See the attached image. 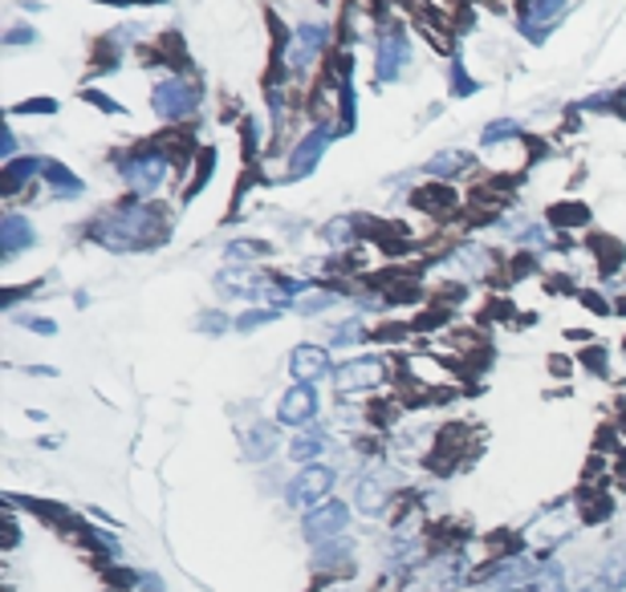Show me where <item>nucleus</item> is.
<instances>
[{
	"label": "nucleus",
	"instance_id": "nucleus-1",
	"mask_svg": "<svg viewBox=\"0 0 626 592\" xmlns=\"http://www.w3.org/2000/svg\"><path fill=\"white\" fill-rule=\"evenodd\" d=\"M90 236L110 251H151V248H159V244H167L172 219L155 204L123 199V204L110 207L102 219H94Z\"/></svg>",
	"mask_w": 626,
	"mask_h": 592
},
{
	"label": "nucleus",
	"instance_id": "nucleus-2",
	"mask_svg": "<svg viewBox=\"0 0 626 592\" xmlns=\"http://www.w3.org/2000/svg\"><path fill=\"white\" fill-rule=\"evenodd\" d=\"M167 175H172V155L163 147H143L118 162V179L135 195H155L167 182Z\"/></svg>",
	"mask_w": 626,
	"mask_h": 592
},
{
	"label": "nucleus",
	"instance_id": "nucleus-3",
	"mask_svg": "<svg viewBox=\"0 0 626 592\" xmlns=\"http://www.w3.org/2000/svg\"><path fill=\"white\" fill-rule=\"evenodd\" d=\"M151 106H155V115H159L163 122H179V118L196 115L199 110V81L163 78L151 93Z\"/></svg>",
	"mask_w": 626,
	"mask_h": 592
},
{
	"label": "nucleus",
	"instance_id": "nucleus-4",
	"mask_svg": "<svg viewBox=\"0 0 626 592\" xmlns=\"http://www.w3.org/2000/svg\"><path fill=\"white\" fill-rule=\"evenodd\" d=\"M330 24L322 21H305L293 29V41H290V53H285V66H290V73H310L313 66H317V58L325 53V46H330Z\"/></svg>",
	"mask_w": 626,
	"mask_h": 592
},
{
	"label": "nucleus",
	"instance_id": "nucleus-5",
	"mask_svg": "<svg viewBox=\"0 0 626 592\" xmlns=\"http://www.w3.org/2000/svg\"><path fill=\"white\" fill-rule=\"evenodd\" d=\"M383 377H387L383 357L362 354V357H350L346 365H338L334 386H338V394H371V389L383 386Z\"/></svg>",
	"mask_w": 626,
	"mask_h": 592
},
{
	"label": "nucleus",
	"instance_id": "nucleus-6",
	"mask_svg": "<svg viewBox=\"0 0 626 592\" xmlns=\"http://www.w3.org/2000/svg\"><path fill=\"white\" fill-rule=\"evenodd\" d=\"M334 478H338L334 467L310 463V467H302L297 475H293L285 500H290V507H317V503H325V495L334 491Z\"/></svg>",
	"mask_w": 626,
	"mask_h": 592
},
{
	"label": "nucleus",
	"instance_id": "nucleus-7",
	"mask_svg": "<svg viewBox=\"0 0 626 592\" xmlns=\"http://www.w3.org/2000/svg\"><path fill=\"white\" fill-rule=\"evenodd\" d=\"M407 66H411V41L399 24H387L379 37V53H374V73H379V81H399Z\"/></svg>",
	"mask_w": 626,
	"mask_h": 592
},
{
	"label": "nucleus",
	"instance_id": "nucleus-8",
	"mask_svg": "<svg viewBox=\"0 0 626 592\" xmlns=\"http://www.w3.org/2000/svg\"><path fill=\"white\" fill-rule=\"evenodd\" d=\"M346 524H350L346 503L325 500L305 515V540H310V544H330V540H338V535L346 532Z\"/></svg>",
	"mask_w": 626,
	"mask_h": 592
},
{
	"label": "nucleus",
	"instance_id": "nucleus-9",
	"mask_svg": "<svg viewBox=\"0 0 626 592\" xmlns=\"http://www.w3.org/2000/svg\"><path fill=\"white\" fill-rule=\"evenodd\" d=\"M330 126L325 122H317L310 130V135L302 138V142H297V147L290 150V179H305V175H313L317 171V162H322V155H325V147H330Z\"/></svg>",
	"mask_w": 626,
	"mask_h": 592
},
{
	"label": "nucleus",
	"instance_id": "nucleus-10",
	"mask_svg": "<svg viewBox=\"0 0 626 592\" xmlns=\"http://www.w3.org/2000/svg\"><path fill=\"white\" fill-rule=\"evenodd\" d=\"M216 296L221 300H261V296H268V280H256L248 268L228 264L224 273H216Z\"/></svg>",
	"mask_w": 626,
	"mask_h": 592
},
{
	"label": "nucleus",
	"instance_id": "nucleus-11",
	"mask_svg": "<svg viewBox=\"0 0 626 592\" xmlns=\"http://www.w3.org/2000/svg\"><path fill=\"white\" fill-rule=\"evenodd\" d=\"M569 0H525L521 4V33L529 41H546V33L557 24V17L566 12Z\"/></svg>",
	"mask_w": 626,
	"mask_h": 592
},
{
	"label": "nucleus",
	"instance_id": "nucleus-12",
	"mask_svg": "<svg viewBox=\"0 0 626 592\" xmlns=\"http://www.w3.org/2000/svg\"><path fill=\"white\" fill-rule=\"evenodd\" d=\"M277 418L285 422V426H310L313 418H317V394H313V386H297L285 389L277 402Z\"/></svg>",
	"mask_w": 626,
	"mask_h": 592
},
{
	"label": "nucleus",
	"instance_id": "nucleus-13",
	"mask_svg": "<svg viewBox=\"0 0 626 592\" xmlns=\"http://www.w3.org/2000/svg\"><path fill=\"white\" fill-rule=\"evenodd\" d=\"M290 374L302 382V386H313V382H322L330 374V354H325L322 345H293L290 354Z\"/></svg>",
	"mask_w": 626,
	"mask_h": 592
},
{
	"label": "nucleus",
	"instance_id": "nucleus-14",
	"mask_svg": "<svg viewBox=\"0 0 626 592\" xmlns=\"http://www.w3.org/2000/svg\"><path fill=\"white\" fill-rule=\"evenodd\" d=\"M391 500V483H387L383 471H366V475L354 483V503H359L362 515H379Z\"/></svg>",
	"mask_w": 626,
	"mask_h": 592
},
{
	"label": "nucleus",
	"instance_id": "nucleus-15",
	"mask_svg": "<svg viewBox=\"0 0 626 592\" xmlns=\"http://www.w3.org/2000/svg\"><path fill=\"white\" fill-rule=\"evenodd\" d=\"M37 244V231H33V224L25 216H4L0 219V251H4V260H17L25 248H33Z\"/></svg>",
	"mask_w": 626,
	"mask_h": 592
},
{
	"label": "nucleus",
	"instance_id": "nucleus-16",
	"mask_svg": "<svg viewBox=\"0 0 626 592\" xmlns=\"http://www.w3.org/2000/svg\"><path fill=\"white\" fill-rule=\"evenodd\" d=\"M443 268L456 276H485L488 268H492V251L476 248V244H464V248H456L448 260H443Z\"/></svg>",
	"mask_w": 626,
	"mask_h": 592
},
{
	"label": "nucleus",
	"instance_id": "nucleus-17",
	"mask_svg": "<svg viewBox=\"0 0 626 592\" xmlns=\"http://www.w3.org/2000/svg\"><path fill=\"white\" fill-rule=\"evenodd\" d=\"M411 204L423 207L428 216L440 219V216H448V211H456V207H460V199H456L452 187H436V182H431V187H419V191L411 195Z\"/></svg>",
	"mask_w": 626,
	"mask_h": 592
},
{
	"label": "nucleus",
	"instance_id": "nucleus-18",
	"mask_svg": "<svg viewBox=\"0 0 626 592\" xmlns=\"http://www.w3.org/2000/svg\"><path fill=\"white\" fill-rule=\"evenodd\" d=\"M569 527H574V520H569V507H557V512H546L541 520H537L534 527H529V540L534 544H549V540H566Z\"/></svg>",
	"mask_w": 626,
	"mask_h": 592
},
{
	"label": "nucleus",
	"instance_id": "nucleus-19",
	"mask_svg": "<svg viewBox=\"0 0 626 592\" xmlns=\"http://www.w3.org/2000/svg\"><path fill=\"white\" fill-rule=\"evenodd\" d=\"M277 446H281V434L273 422H253L248 434H244V451H248V458H268Z\"/></svg>",
	"mask_w": 626,
	"mask_h": 592
},
{
	"label": "nucleus",
	"instance_id": "nucleus-20",
	"mask_svg": "<svg viewBox=\"0 0 626 592\" xmlns=\"http://www.w3.org/2000/svg\"><path fill=\"white\" fill-rule=\"evenodd\" d=\"M476 167V159L468 150H440L436 159H428V175L436 179H456V175H468Z\"/></svg>",
	"mask_w": 626,
	"mask_h": 592
},
{
	"label": "nucleus",
	"instance_id": "nucleus-21",
	"mask_svg": "<svg viewBox=\"0 0 626 592\" xmlns=\"http://www.w3.org/2000/svg\"><path fill=\"white\" fill-rule=\"evenodd\" d=\"M618 589H626V544H618L606 556L603 572H598V584H594V592H618Z\"/></svg>",
	"mask_w": 626,
	"mask_h": 592
},
{
	"label": "nucleus",
	"instance_id": "nucleus-22",
	"mask_svg": "<svg viewBox=\"0 0 626 592\" xmlns=\"http://www.w3.org/2000/svg\"><path fill=\"white\" fill-rule=\"evenodd\" d=\"M265 256H273V244H265V239H233V244L224 248V260L241 264V268L265 260Z\"/></svg>",
	"mask_w": 626,
	"mask_h": 592
},
{
	"label": "nucleus",
	"instance_id": "nucleus-23",
	"mask_svg": "<svg viewBox=\"0 0 626 592\" xmlns=\"http://www.w3.org/2000/svg\"><path fill=\"white\" fill-rule=\"evenodd\" d=\"M46 171V162L41 159H12L4 162V195H17L25 187V182L33 179V175Z\"/></svg>",
	"mask_w": 626,
	"mask_h": 592
},
{
	"label": "nucleus",
	"instance_id": "nucleus-24",
	"mask_svg": "<svg viewBox=\"0 0 626 592\" xmlns=\"http://www.w3.org/2000/svg\"><path fill=\"white\" fill-rule=\"evenodd\" d=\"M41 175H46L49 187H58V195H66V199H81V191H86L78 175H74L70 167H61V162H46Z\"/></svg>",
	"mask_w": 626,
	"mask_h": 592
},
{
	"label": "nucleus",
	"instance_id": "nucleus-25",
	"mask_svg": "<svg viewBox=\"0 0 626 592\" xmlns=\"http://www.w3.org/2000/svg\"><path fill=\"white\" fill-rule=\"evenodd\" d=\"M529 592H569L566 569H561V564H541V569L529 576Z\"/></svg>",
	"mask_w": 626,
	"mask_h": 592
},
{
	"label": "nucleus",
	"instance_id": "nucleus-26",
	"mask_svg": "<svg viewBox=\"0 0 626 592\" xmlns=\"http://www.w3.org/2000/svg\"><path fill=\"white\" fill-rule=\"evenodd\" d=\"M549 224H554V228H581V224H590V207L557 204V207H549Z\"/></svg>",
	"mask_w": 626,
	"mask_h": 592
},
{
	"label": "nucleus",
	"instance_id": "nucleus-27",
	"mask_svg": "<svg viewBox=\"0 0 626 592\" xmlns=\"http://www.w3.org/2000/svg\"><path fill=\"white\" fill-rule=\"evenodd\" d=\"M509 138H521V122H512V118H497V122H488L480 130V142L485 147H500V142H509Z\"/></svg>",
	"mask_w": 626,
	"mask_h": 592
},
{
	"label": "nucleus",
	"instance_id": "nucleus-28",
	"mask_svg": "<svg viewBox=\"0 0 626 592\" xmlns=\"http://www.w3.org/2000/svg\"><path fill=\"white\" fill-rule=\"evenodd\" d=\"M322 451H325V434L310 431V434H302V438H293L290 458H297V463H313V458L322 455Z\"/></svg>",
	"mask_w": 626,
	"mask_h": 592
},
{
	"label": "nucleus",
	"instance_id": "nucleus-29",
	"mask_svg": "<svg viewBox=\"0 0 626 592\" xmlns=\"http://www.w3.org/2000/svg\"><path fill=\"white\" fill-rule=\"evenodd\" d=\"M362 337H366V325L354 317V320H346V325H338V329L325 333V345H359Z\"/></svg>",
	"mask_w": 626,
	"mask_h": 592
},
{
	"label": "nucleus",
	"instance_id": "nucleus-30",
	"mask_svg": "<svg viewBox=\"0 0 626 592\" xmlns=\"http://www.w3.org/2000/svg\"><path fill=\"white\" fill-rule=\"evenodd\" d=\"M228 325H233V320H228V313H216V308H204V313H196V329L199 333H212V337H216V333H228Z\"/></svg>",
	"mask_w": 626,
	"mask_h": 592
},
{
	"label": "nucleus",
	"instance_id": "nucleus-31",
	"mask_svg": "<svg viewBox=\"0 0 626 592\" xmlns=\"http://www.w3.org/2000/svg\"><path fill=\"white\" fill-rule=\"evenodd\" d=\"M273 320H277V308H248L244 317H236V329L253 333V329H261V325H273Z\"/></svg>",
	"mask_w": 626,
	"mask_h": 592
},
{
	"label": "nucleus",
	"instance_id": "nucleus-32",
	"mask_svg": "<svg viewBox=\"0 0 626 592\" xmlns=\"http://www.w3.org/2000/svg\"><path fill=\"white\" fill-rule=\"evenodd\" d=\"M476 90H480V86L468 78L464 61H452V93H456V98H472Z\"/></svg>",
	"mask_w": 626,
	"mask_h": 592
},
{
	"label": "nucleus",
	"instance_id": "nucleus-33",
	"mask_svg": "<svg viewBox=\"0 0 626 592\" xmlns=\"http://www.w3.org/2000/svg\"><path fill=\"white\" fill-rule=\"evenodd\" d=\"M359 224H362V219H350V216L334 219V224L325 228V239H330V244H346V239L354 236V231H359Z\"/></svg>",
	"mask_w": 626,
	"mask_h": 592
},
{
	"label": "nucleus",
	"instance_id": "nucleus-34",
	"mask_svg": "<svg viewBox=\"0 0 626 592\" xmlns=\"http://www.w3.org/2000/svg\"><path fill=\"white\" fill-rule=\"evenodd\" d=\"M334 305H338V293H317V296H310V300H302L297 313H302V317H313V313H325V308H334Z\"/></svg>",
	"mask_w": 626,
	"mask_h": 592
},
{
	"label": "nucleus",
	"instance_id": "nucleus-35",
	"mask_svg": "<svg viewBox=\"0 0 626 592\" xmlns=\"http://www.w3.org/2000/svg\"><path fill=\"white\" fill-rule=\"evenodd\" d=\"M12 46H37V29H29V24H12L9 33H4V49Z\"/></svg>",
	"mask_w": 626,
	"mask_h": 592
},
{
	"label": "nucleus",
	"instance_id": "nucleus-36",
	"mask_svg": "<svg viewBox=\"0 0 626 592\" xmlns=\"http://www.w3.org/2000/svg\"><path fill=\"white\" fill-rule=\"evenodd\" d=\"M12 115H58V102H53V98H29V102H21Z\"/></svg>",
	"mask_w": 626,
	"mask_h": 592
},
{
	"label": "nucleus",
	"instance_id": "nucleus-37",
	"mask_svg": "<svg viewBox=\"0 0 626 592\" xmlns=\"http://www.w3.org/2000/svg\"><path fill=\"white\" fill-rule=\"evenodd\" d=\"M581 365H586V369H594V374H606V349H603V345L581 349Z\"/></svg>",
	"mask_w": 626,
	"mask_h": 592
},
{
	"label": "nucleus",
	"instance_id": "nucleus-38",
	"mask_svg": "<svg viewBox=\"0 0 626 592\" xmlns=\"http://www.w3.org/2000/svg\"><path fill=\"white\" fill-rule=\"evenodd\" d=\"M21 325H25V329L41 333V337H53V333H58V325H53V320H49V317H25Z\"/></svg>",
	"mask_w": 626,
	"mask_h": 592
},
{
	"label": "nucleus",
	"instance_id": "nucleus-39",
	"mask_svg": "<svg viewBox=\"0 0 626 592\" xmlns=\"http://www.w3.org/2000/svg\"><path fill=\"white\" fill-rule=\"evenodd\" d=\"M86 102H94L98 110H106V115H123V106L110 102V98H102V93H86Z\"/></svg>",
	"mask_w": 626,
	"mask_h": 592
},
{
	"label": "nucleus",
	"instance_id": "nucleus-40",
	"mask_svg": "<svg viewBox=\"0 0 626 592\" xmlns=\"http://www.w3.org/2000/svg\"><path fill=\"white\" fill-rule=\"evenodd\" d=\"M102 4H163V0H102Z\"/></svg>",
	"mask_w": 626,
	"mask_h": 592
}]
</instances>
